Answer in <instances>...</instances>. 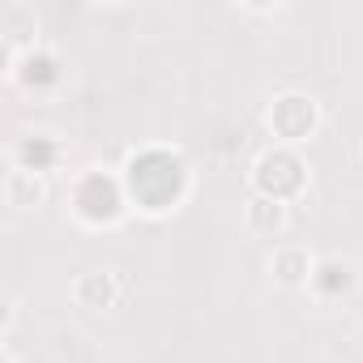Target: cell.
Segmentation results:
<instances>
[{
  "mask_svg": "<svg viewBox=\"0 0 363 363\" xmlns=\"http://www.w3.org/2000/svg\"><path fill=\"white\" fill-rule=\"evenodd\" d=\"M56 77V60L52 56H30L26 60V82H52Z\"/></svg>",
  "mask_w": 363,
  "mask_h": 363,
  "instance_id": "cell-7",
  "label": "cell"
},
{
  "mask_svg": "<svg viewBox=\"0 0 363 363\" xmlns=\"http://www.w3.org/2000/svg\"><path fill=\"white\" fill-rule=\"evenodd\" d=\"M278 274H282L286 282H295V278H303L308 269L299 265V257H295V252H282V257H278Z\"/></svg>",
  "mask_w": 363,
  "mask_h": 363,
  "instance_id": "cell-9",
  "label": "cell"
},
{
  "mask_svg": "<svg viewBox=\"0 0 363 363\" xmlns=\"http://www.w3.org/2000/svg\"><path fill=\"white\" fill-rule=\"evenodd\" d=\"M22 162H26V171H43V167H52L56 162V145L52 141H43V137H35V141H22Z\"/></svg>",
  "mask_w": 363,
  "mask_h": 363,
  "instance_id": "cell-5",
  "label": "cell"
},
{
  "mask_svg": "<svg viewBox=\"0 0 363 363\" xmlns=\"http://www.w3.org/2000/svg\"><path fill=\"white\" fill-rule=\"evenodd\" d=\"M350 278H346V269L342 265H320V274H316V286L320 291H337V286H346Z\"/></svg>",
  "mask_w": 363,
  "mask_h": 363,
  "instance_id": "cell-8",
  "label": "cell"
},
{
  "mask_svg": "<svg viewBox=\"0 0 363 363\" xmlns=\"http://www.w3.org/2000/svg\"><path fill=\"white\" fill-rule=\"evenodd\" d=\"M299 162L291 158V154H265L261 162H257V184L278 201V197H286V193H295L299 189Z\"/></svg>",
  "mask_w": 363,
  "mask_h": 363,
  "instance_id": "cell-3",
  "label": "cell"
},
{
  "mask_svg": "<svg viewBox=\"0 0 363 363\" xmlns=\"http://www.w3.org/2000/svg\"><path fill=\"white\" fill-rule=\"evenodd\" d=\"M77 210L86 218H94V223L116 218L120 214V189L111 184V179H103V175H86L77 184Z\"/></svg>",
  "mask_w": 363,
  "mask_h": 363,
  "instance_id": "cell-2",
  "label": "cell"
},
{
  "mask_svg": "<svg viewBox=\"0 0 363 363\" xmlns=\"http://www.w3.org/2000/svg\"><path fill=\"white\" fill-rule=\"evenodd\" d=\"M274 128H278L282 137H303V133L312 128V103L299 99V94L282 99V103L274 107Z\"/></svg>",
  "mask_w": 363,
  "mask_h": 363,
  "instance_id": "cell-4",
  "label": "cell"
},
{
  "mask_svg": "<svg viewBox=\"0 0 363 363\" xmlns=\"http://www.w3.org/2000/svg\"><path fill=\"white\" fill-rule=\"evenodd\" d=\"M252 223H257L261 231H278V227H282V206H278L274 197L252 201Z\"/></svg>",
  "mask_w": 363,
  "mask_h": 363,
  "instance_id": "cell-6",
  "label": "cell"
},
{
  "mask_svg": "<svg viewBox=\"0 0 363 363\" xmlns=\"http://www.w3.org/2000/svg\"><path fill=\"white\" fill-rule=\"evenodd\" d=\"M179 189H184V167H179V158L158 154V150L133 158V167H128V193L145 210H167L179 197Z\"/></svg>",
  "mask_w": 363,
  "mask_h": 363,
  "instance_id": "cell-1",
  "label": "cell"
}]
</instances>
